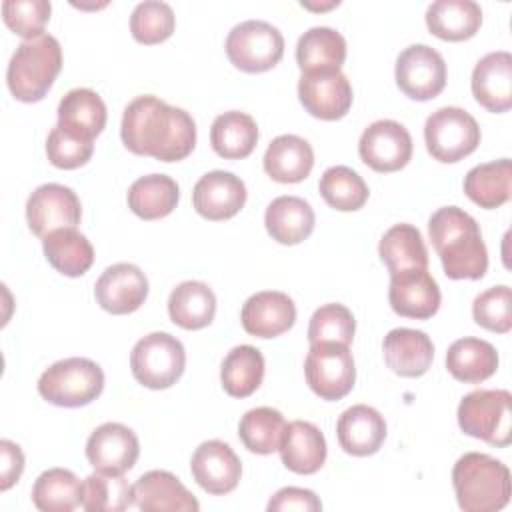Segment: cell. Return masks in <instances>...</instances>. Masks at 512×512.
<instances>
[{"mask_svg": "<svg viewBox=\"0 0 512 512\" xmlns=\"http://www.w3.org/2000/svg\"><path fill=\"white\" fill-rule=\"evenodd\" d=\"M226 54L242 72H266L282 60L284 36L270 22L244 20L228 32Z\"/></svg>", "mask_w": 512, "mask_h": 512, "instance_id": "9c48e42d", "label": "cell"}, {"mask_svg": "<svg viewBox=\"0 0 512 512\" xmlns=\"http://www.w3.org/2000/svg\"><path fill=\"white\" fill-rule=\"evenodd\" d=\"M60 68V42L50 34H40L16 48L6 70V82L16 100L38 102L52 88Z\"/></svg>", "mask_w": 512, "mask_h": 512, "instance_id": "277c9868", "label": "cell"}, {"mask_svg": "<svg viewBox=\"0 0 512 512\" xmlns=\"http://www.w3.org/2000/svg\"><path fill=\"white\" fill-rule=\"evenodd\" d=\"M130 368L136 382L150 390L170 388L186 368L182 342L168 332H150L140 338L130 354Z\"/></svg>", "mask_w": 512, "mask_h": 512, "instance_id": "52a82bcc", "label": "cell"}, {"mask_svg": "<svg viewBox=\"0 0 512 512\" xmlns=\"http://www.w3.org/2000/svg\"><path fill=\"white\" fill-rule=\"evenodd\" d=\"M94 152V140L80 138L58 124L50 130L46 140V154L48 160L62 170H74L84 166Z\"/></svg>", "mask_w": 512, "mask_h": 512, "instance_id": "7dc6e473", "label": "cell"}, {"mask_svg": "<svg viewBox=\"0 0 512 512\" xmlns=\"http://www.w3.org/2000/svg\"><path fill=\"white\" fill-rule=\"evenodd\" d=\"M314 222L316 216L312 206L298 196H278L264 212L268 234L284 246H294L306 240L314 230Z\"/></svg>", "mask_w": 512, "mask_h": 512, "instance_id": "4316f807", "label": "cell"}, {"mask_svg": "<svg viewBox=\"0 0 512 512\" xmlns=\"http://www.w3.org/2000/svg\"><path fill=\"white\" fill-rule=\"evenodd\" d=\"M104 390V372L90 358H64L46 368L38 380L44 400L62 408H80L94 402Z\"/></svg>", "mask_w": 512, "mask_h": 512, "instance_id": "5b68a950", "label": "cell"}, {"mask_svg": "<svg viewBox=\"0 0 512 512\" xmlns=\"http://www.w3.org/2000/svg\"><path fill=\"white\" fill-rule=\"evenodd\" d=\"M446 368L456 380L476 384L496 372L498 352L486 340L470 336L460 338L452 342L446 352Z\"/></svg>", "mask_w": 512, "mask_h": 512, "instance_id": "e575fe53", "label": "cell"}, {"mask_svg": "<svg viewBox=\"0 0 512 512\" xmlns=\"http://www.w3.org/2000/svg\"><path fill=\"white\" fill-rule=\"evenodd\" d=\"M356 332L354 314L338 302L320 306L308 324V342L312 344H344L350 346Z\"/></svg>", "mask_w": 512, "mask_h": 512, "instance_id": "7bdbcfd3", "label": "cell"}, {"mask_svg": "<svg viewBox=\"0 0 512 512\" xmlns=\"http://www.w3.org/2000/svg\"><path fill=\"white\" fill-rule=\"evenodd\" d=\"M336 436L346 454L370 456L380 450L386 438L384 416L366 404L350 406L336 422Z\"/></svg>", "mask_w": 512, "mask_h": 512, "instance_id": "cb8c5ba5", "label": "cell"}, {"mask_svg": "<svg viewBox=\"0 0 512 512\" xmlns=\"http://www.w3.org/2000/svg\"><path fill=\"white\" fill-rule=\"evenodd\" d=\"M258 142L256 120L238 110L224 112L214 118L210 128V144L214 152L226 160H240L252 154Z\"/></svg>", "mask_w": 512, "mask_h": 512, "instance_id": "836d02e7", "label": "cell"}, {"mask_svg": "<svg viewBox=\"0 0 512 512\" xmlns=\"http://www.w3.org/2000/svg\"><path fill=\"white\" fill-rule=\"evenodd\" d=\"M134 506L144 512H196L194 494L170 472L150 470L132 484Z\"/></svg>", "mask_w": 512, "mask_h": 512, "instance_id": "7402d4cb", "label": "cell"}, {"mask_svg": "<svg viewBox=\"0 0 512 512\" xmlns=\"http://www.w3.org/2000/svg\"><path fill=\"white\" fill-rule=\"evenodd\" d=\"M176 16L170 4L146 0L136 4L130 16V32L140 44H160L172 36Z\"/></svg>", "mask_w": 512, "mask_h": 512, "instance_id": "ee69618b", "label": "cell"}, {"mask_svg": "<svg viewBox=\"0 0 512 512\" xmlns=\"http://www.w3.org/2000/svg\"><path fill=\"white\" fill-rule=\"evenodd\" d=\"M424 142L434 160L452 164L478 148L480 126L466 110L458 106H444L426 118Z\"/></svg>", "mask_w": 512, "mask_h": 512, "instance_id": "ba28073f", "label": "cell"}, {"mask_svg": "<svg viewBox=\"0 0 512 512\" xmlns=\"http://www.w3.org/2000/svg\"><path fill=\"white\" fill-rule=\"evenodd\" d=\"M452 486L464 512H496L510 502L508 466L482 452H466L456 460Z\"/></svg>", "mask_w": 512, "mask_h": 512, "instance_id": "3957f363", "label": "cell"}, {"mask_svg": "<svg viewBox=\"0 0 512 512\" xmlns=\"http://www.w3.org/2000/svg\"><path fill=\"white\" fill-rule=\"evenodd\" d=\"M192 204L194 210L206 220H228L244 208L246 186L232 172L212 170L200 176V180L194 184Z\"/></svg>", "mask_w": 512, "mask_h": 512, "instance_id": "d6986e66", "label": "cell"}, {"mask_svg": "<svg viewBox=\"0 0 512 512\" xmlns=\"http://www.w3.org/2000/svg\"><path fill=\"white\" fill-rule=\"evenodd\" d=\"M430 240L444 274L452 280H480L488 270V250L478 222L458 206L438 208L428 220Z\"/></svg>", "mask_w": 512, "mask_h": 512, "instance_id": "7a4b0ae2", "label": "cell"}, {"mask_svg": "<svg viewBox=\"0 0 512 512\" xmlns=\"http://www.w3.org/2000/svg\"><path fill=\"white\" fill-rule=\"evenodd\" d=\"M282 464L296 474H314L326 462V440L318 426L306 420L288 422L278 446Z\"/></svg>", "mask_w": 512, "mask_h": 512, "instance_id": "d4e9b609", "label": "cell"}, {"mask_svg": "<svg viewBox=\"0 0 512 512\" xmlns=\"http://www.w3.org/2000/svg\"><path fill=\"white\" fill-rule=\"evenodd\" d=\"M380 260L390 274L402 270H428V250L420 230L412 224H394L384 232L378 244Z\"/></svg>", "mask_w": 512, "mask_h": 512, "instance_id": "d6a6232c", "label": "cell"}, {"mask_svg": "<svg viewBox=\"0 0 512 512\" xmlns=\"http://www.w3.org/2000/svg\"><path fill=\"white\" fill-rule=\"evenodd\" d=\"M464 434L504 448L512 442V394L508 390H474L458 404Z\"/></svg>", "mask_w": 512, "mask_h": 512, "instance_id": "8992f818", "label": "cell"}, {"mask_svg": "<svg viewBox=\"0 0 512 512\" xmlns=\"http://www.w3.org/2000/svg\"><path fill=\"white\" fill-rule=\"evenodd\" d=\"M480 24L482 8L474 0H436L426 10V26L440 40H468Z\"/></svg>", "mask_w": 512, "mask_h": 512, "instance_id": "f1b7e54d", "label": "cell"}, {"mask_svg": "<svg viewBox=\"0 0 512 512\" xmlns=\"http://www.w3.org/2000/svg\"><path fill=\"white\" fill-rule=\"evenodd\" d=\"M192 478L208 494L220 496L232 492L242 476V464L236 452L222 440L202 442L190 460Z\"/></svg>", "mask_w": 512, "mask_h": 512, "instance_id": "ac0fdd59", "label": "cell"}, {"mask_svg": "<svg viewBox=\"0 0 512 512\" xmlns=\"http://www.w3.org/2000/svg\"><path fill=\"white\" fill-rule=\"evenodd\" d=\"M306 382L322 400L344 398L356 382L352 352L344 344H312L304 360Z\"/></svg>", "mask_w": 512, "mask_h": 512, "instance_id": "30bf717a", "label": "cell"}, {"mask_svg": "<svg viewBox=\"0 0 512 512\" xmlns=\"http://www.w3.org/2000/svg\"><path fill=\"white\" fill-rule=\"evenodd\" d=\"M82 218V206L76 192L64 184L48 182L38 186L26 202V220L30 230L44 238L58 228H76Z\"/></svg>", "mask_w": 512, "mask_h": 512, "instance_id": "7c38bea8", "label": "cell"}, {"mask_svg": "<svg viewBox=\"0 0 512 512\" xmlns=\"http://www.w3.org/2000/svg\"><path fill=\"white\" fill-rule=\"evenodd\" d=\"M140 454V444L132 428L120 422L100 424L86 440L88 462L104 474L128 472Z\"/></svg>", "mask_w": 512, "mask_h": 512, "instance_id": "5bb4252c", "label": "cell"}, {"mask_svg": "<svg viewBox=\"0 0 512 512\" xmlns=\"http://www.w3.org/2000/svg\"><path fill=\"white\" fill-rule=\"evenodd\" d=\"M132 504V486L122 474L96 470L82 482V508L88 512H122Z\"/></svg>", "mask_w": 512, "mask_h": 512, "instance_id": "b9f144b4", "label": "cell"}, {"mask_svg": "<svg viewBox=\"0 0 512 512\" xmlns=\"http://www.w3.org/2000/svg\"><path fill=\"white\" fill-rule=\"evenodd\" d=\"M358 154L376 172H396L412 158V136L396 120H376L362 132Z\"/></svg>", "mask_w": 512, "mask_h": 512, "instance_id": "4fadbf2b", "label": "cell"}, {"mask_svg": "<svg viewBox=\"0 0 512 512\" xmlns=\"http://www.w3.org/2000/svg\"><path fill=\"white\" fill-rule=\"evenodd\" d=\"M168 314L176 326L184 330H200L214 320L216 296L204 282H180L168 296Z\"/></svg>", "mask_w": 512, "mask_h": 512, "instance_id": "4dcf8cb0", "label": "cell"}, {"mask_svg": "<svg viewBox=\"0 0 512 512\" xmlns=\"http://www.w3.org/2000/svg\"><path fill=\"white\" fill-rule=\"evenodd\" d=\"M298 98L310 116L340 120L352 106V86L340 70L302 74L298 80Z\"/></svg>", "mask_w": 512, "mask_h": 512, "instance_id": "9a60e30c", "label": "cell"}, {"mask_svg": "<svg viewBox=\"0 0 512 512\" xmlns=\"http://www.w3.org/2000/svg\"><path fill=\"white\" fill-rule=\"evenodd\" d=\"M180 198V188L166 174L140 176L128 188V206L142 220H158L168 216Z\"/></svg>", "mask_w": 512, "mask_h": 512, "instance_id": "d590c367", "label": "cell"}, {"mask_svg": "<svg viewBox=\"0 0 512 512\" xmlns=\"http://www.w3.org/2000/svg\"><path fill=\"white\" fill-rule=\"evenodd\" d=\"M52 6L48 0H6L2 2V16L6 26L24 40L44 34L50 20Z\"/></svg>", "mask_w": 512, "mask_h": 512, "instance_id": "bcb514c9", "label": "cell"}, {"mask_svg": "<svg viewBox=\"0 0 512 512\" xmlns=\"http://www.w3.org/2000/svg\"><path fill=\"white\" fill-rule=\"evenodd\" d=\"M440 288L428 270H402L390 274L388 302L398 316L428 320L440 308Z\"/></svg>", "mask_w": 512, "mask_h": 512, "instance_id": "2e32d148", "label": "cell"}, {"mask_svg": "<svg viewBox=\"0 0 512 512\" xmlns=\"http://www.w3.org/2000/svg\"><path fill=\"white\" fill-rule=\"evenodd\" d=\"M396 84L412 100L436 98L446 86V62L428 44H412L396 58Z\"/></svg>", "mask_w": 512, "mask_h": 512, "instance_id": "8fae6325", "label": "cell"}, {"mask_svg": "<svg viewBox=\"0 0 512 512\" xmlns=\"http://www.w3.org/2000/svg\"><path fill=\"white\" fill-rule=\"evenodd\" d=\"M324 202L340 212L360 210L368 200V186L362 176L348 166H330L318 182Z\"/></svg>", "mask_w": 512, "mask_h": 512, "instance_id": "60d3db41", "label": "cell"}, {"mask_svg": "<svg viewBox=\"0 0 512 512\" xmlns=\"http://www.w3.org/2000/svg\"><path fill=\"white\" fill-rule=\"evenodd\" d=\"M382 352L388 368L404 378H418L428 372L434 360V344L422 330L394 328L384 336Z\"/></svg>", "mask_w": 512, "mask_h": 512, "instance_id": "603a6c76", "label": "cell"}, {"mask_svg": "<svg viewBox=\"0 0 512 512\" xmlns=\"http://www.w3.org/2000/svg\"><path fill=\"white\" fill-rule=\"evenodd\" d=\"M32 502L42 512H70L82 506V482L66 468H48L32 486Z\"/></svg>", "mask_w": 512, "mask_h": 512, "instance_id": "f35d334b", "label": "cell"}, {"mask_svg": "<svg viewBox=\"0 0 512 512\" xmlns=\"http://www.w3.org/2000/svg\"><path fill=\"white\" fill-rule=\"evenodd\" d=\"M268 510L270 512H290V510H298V512H318L322 510V502L320 498L306 488H296V486H286L282 490H278L270 502H268Z\"/></svg>", "mask_w": 512, "mask_h": 512, "instance_id": "c3c4849f", "label": "cell"}, {"mask_svg": "<svg viewBox=\"0 0 512 512\" xmlns=\"http://www.w3.org/2000/svg\"><path fill=\"white\" fill-rule=\"evenodd\" d=\"M58 126L86 140H94L106 126V104L90 88H72L58 104Z\"/></svg>", "mask_w": 512, "mask_h": 512, "instance_id": "83f0119b", "label": "cell"}, {"mask_svg": "<svg viewBox=\"0 0 512 512\" xmlns=\"http://www.w3.org/2000/svg\"><path fill=\"white\" fill-rule=\"evenodd\" d=\"M120 138L132 154L178 162L196 146V122L186 110L144 94L124 108Z\"/></svg>", "mask_w": 512, "mask_h": 512, "instance_id": "6da1fadb", "label": "cell"}, {"mask_svg": "<svg viewBox=\"0 0 512 512\" xmlns=\"http://www.w3.org/2000/svg\"><path fill=\"white\" fill-rule=\"evenodd\" d=\"M264 378V356L250 344L232 348L220 368V382L228 396L246 398L254 394Z\"/></svg>", "mask_w": 512, "mask_h": 512, "instance_id": "74e56055", "label": "cell"}, {"mask_svg": "<svg viewBox=\"0 0 512 512\" xmlns=\"http://www.w3.org/2000/svg\"><path fill=\"white\" fill-rule=\"evenodd\" d=\"M240 320L250 336L276 338L294 326L296 306L284 292L262 290L244 302Z\"/></svg>", "mask_w": 512, "mask_h": 512, "instance_id": "ffe728a7", "label": "cell"}, {"mask_svg": "<svg viewBox=\"0 0 512 512\" xmlns=\"http://www.w3.org/2000/svg\"><path fill=\"white\" fill-rule=\"evenodd\" d=\"M96 302L110 314L136 312L148 296V278L130 262L108 266L94 286Z\"/></svg>", "mask_w": 512, "mask_h": 512, "instance_id": "e0dca14e", "label": "cell"}, {"mask_svg": "<svg viewBox=\"0 0 512 512\" xmlns=\"http://www.w3.org/2000/svg\"><path fill=\"white\" fill-rule=\"evenodd\" d=\"M474 322L490 332L506 334L512 328V290L506 284L480 292L472 302Z\"/></svg>", "mask_w": 512, "mask_h": 512, "instance_id": "f6af8a7d", "label": "cell"}, {"mask_svg": "<svg viewBox=\"0 0 512 512\" xmlns=\"http://www.w3.org/2000/svg\"><path fill=\"white\" fill-rule=\"evenodd\" d=\"M472 94L488 112L512 108V54L496 50L482 56L472 70Z\"/></svg>", "mask_w": 512, "mask_h": 512, "instance_id": "44dd1931", "label": "cell"}, {"mask_svg": "<svg viewBox=\"0 0 512 512\" xmlns=\"http://www.w3.org/2000/svg\"><path fill=\"white\" fill-rule=\"evenodd\" d=\"M286 420L280 410L270 406H258L248 410L238 424V436L242 444L254 454H272L278 450Z\"/></svg>", "mask_w": 512, "mask_h": 512, "instance_id": "ab89813d", "label": "cell"}, {"mask_svg": "<svg viewBox=\"0 0 512 512\" xmlns=\"http://www.w3.org/2000/svg\"><path fill=\"white\" fill-rule=\"evenodd\" d=\"M0 456H2V478H0V490L6 492L12 488L24 470V454L18 444L12 440H0Z\"/></svg>", "mask_w": 512, "mask_h": 512, "instance_id": "681fc988", "label": "cell"}, {"mask_svg": "<svg viewBox=\"0 0 512 512\" xmlns=\"http://www.w3.org/2000/svg\"><path fill=\"white\" fill-rule=\"evenodd\" d=\"M262 162L264 172L272 180L280 184H296L312 172L314 150L304 138L296 134H282L268 144Z\"/></svg>", "mask_w": 512, "mask_h": 512, "instance_id": "484cf974", "label": "cell"}, {"mask_svg": "<svg viewBox=\"0 0 512 512\" xmlns=\"http://www.w3.org/2000/svg\"><path fill=\"white\" fill-rule=\"evenodd\" d=\"M512 162L510 158L478 164L464 178V194L480 208L494 210L510 200Z\"/></svg>", "mask_w": 512, "mask_h": 512, "instance_id": "8d00e7d4", "label": "cell"}, {"mask_svg": "<svg viewBox=\"0 0 512 512\" xmlns=\"http://www.w3.org/2000/svg\"><path fill=\"white\" fill-rule=\"evenodd\" d=\"M42 248L48 264L70 278L86 274L94 262L90 240L76 228H58L50 232L42 238Z\"/></svg>", "mask_w": 512, "mask_h": 512, "instance_id": "1f68e13d", "label": "cell"}, {"mask_svg": "<svg viewBox=\"0 0 512 512\" xmlns=\"http://www.w3.org/2000/svg\"><path fill=\"white\" fill-rule=\"evenodd\" d=\"M346 60V40L328 26L306 30L296 44V62L302 74L336 72Z\"/></svg>", "mask_w": 512, "mask_h": 512, "instance_id": "f546056e", "label": "cell"}]
</instances>
